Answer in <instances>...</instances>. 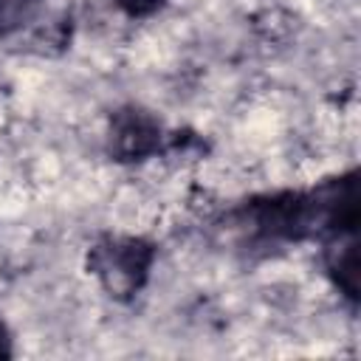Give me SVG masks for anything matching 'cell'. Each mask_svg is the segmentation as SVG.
Masks as SVG:
<instances>
[{
  "label": "cell",
  "instance_id": "obj_2",
  "mask_svg": "<svg viewBox=\"0 0 361 361\" xmlns=\"http://www.w3.org/2000/svg\"><path fill=\"white\" fill-rule=\"evenodd\" d=\"M152 259H155L152 243H147L141 237L107 234L90 248L87 271L102 282V288L110 296L127 299L144 288Z\"/></svg>",
  "mask_w": 361,
  "mask_h": 361
},
{
  "label": "cell",
  "instance_id": "obj_1",
  "mask_svg": "<svg viewBox=\"0 0 361 361\" xmlns=\"http://www.w3.org/2000/svg\"><path fill=\"white\" fill-rule=\"evenodd\" d=\"M248 226L276 240H307L353 234L358 228V180L355 172L327 180L310 192H282L257 197L245 206Z\"/></svg>",
  "mask_w": 361,
  "mask_h": 361
},
{
  "label": "cell",
  "instance_id": "obj_3",
  "mask_svg": "<svg viewBox=\"0 0 361 361\" xmlns=\"http://www.w3.org/2000/svg\"><path fill=\"white\" fill-rule=\"evenodd\" d=\"M161 141H164L161 124L147 110L124 107L113 113L107 149L116 161H144L161 149Z\"/></svg>",
  "mask_w": 361,
  "mask_h": 361
},
{
  "label": "cell",
  "instance_id": "obj_4",
  "mask_svg": "<svg viewBox=\"0 0 361 361\" xmlns=\"http://www.w3.org/2000/svg\"><path fill=\"white\" fill-rule=\"evenodd\" d=\"M327 271L338 290L350 299L358 302V243L355 231L353 234H338L327 245Z\"/></svg>",
  "mask_w": 361,
  "mask_h": 361
},
{
  "label": "cell",
  "instance_id": "obj_5",
  "mask_svg": "<svg viewBox=\"0 0 361 361\" xmlns=\"http://www.w3.org/2000/svg\"><path fill=\"white\" fill-rule=\"evenodd\" d=\"M42 8V0H0V37L25 28Z\"/></svg>",
  "mask_w": 361,
  "mask_h": 361
},
{
  "label": "cell",
  "instance_id": "obj_6",
  "mask_svg": "<svg viewBox=\"0 0 361 361\" xmlns=\"http://www.w3.org/2000/svg\"><path fill=\"white\" fill-rule=\"evenodd\" d=\"M116 6L133 17V20H141V17H152L155 11H161L166 6V0H116Z\"/></svg>",
  "mask_w": 361,
  "mask_h": 361
},
{
  "label": "cell",
  "instance_id": "obj_7",
  "mask_svg": "<svg viewBox=\"0 0 361 361\" xmlns=\"http://www.w3.org/2000/svg\"><path fill=\"white\" fill-rule=\"evenodd\" d=\"M0 358H11V336L3 319H0Z\"/></svg>",
  "mask_w": 361,
  "mask_h": 361
}]
</instances>
